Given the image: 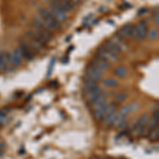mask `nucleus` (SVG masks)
I'll list each match as a JSON object with an SVG mask.
<instances>
[{"instance_id": "obj_11", "label": "nucleus", "mask_w": 159, "mask_h": 159, "mask_svg": "<svg viewBox=\"0 0 159 159\" xmlns=\"http://www.w3.org/2000/svg\"><path fill=\"white\" fill-rule=\"evenodd\" d=\"M104 93V91H103V89L101 88V87H99V86H97L96 88H93L92 90H90V91H88V92H86V100L88 102H92L93 100L96 99V98H98L99 96H101V95H103Z\"/></svg>"}, {"instance_id": "obj_20", "label": "nucleus", "mask_w": 159, "mask_h": 159, "mask_svg": "<svg viewBox=\"0 0 159 159\" xmlns=\"http://www.w3.org/2000/svg\"><path fill=\"white\" fill-rule=\"evenodd\" d=\"M104 87H108V88H115L119 85L118 81L115 79H105L103 80V82H102Z\"/></svg>"}, {"instance_id": "obj_4", "label": "nucleus", "mask_w": 159, "mask_h": 159, "mask_svg": "<svg viewBox=\"0 0 159 159\" xmlns=\"http://www.w3.org/2000/svg\"><path fill=\"white\" fill-rule=\"evenodd\" d=\"M48 11H49V13L51 14L53 17L56 18V20H57L58 22H64L67 20V13L63 11V10L60 9V7H57V5H52L51 7L49 8Z\"/></svg>"}, {"instance_id": "obj_6", "label": "nucleus", "mask_w": 159, "mask_h": 159, "mask_svg": "<svg viewBox=\"0 0 159 159\" xmlns=\"http://www.w3.org/2000/svg\"><path fill=\"white\" fill-rule=\"evenodd\" d=\"M97 54L101 55L102 57H104L105 60H107L108 62H117V60H119V57H118V55H117V54H115V53H112V52L108 51V50L106 49L104 46H100V47L98 48Z\"/></svg>"}, {"instance_id": "obj_30", "label": "nucleus", "mask_w": 159, "mask_h": 159, "mask_svg": "<svg viewBox=\"0 0 159 159\" xmlns=\"http://www.w3.org/2000/svg\"><path fill=\"white\" fill-rule=\"evenodd\" d=\"M154 22L156 24V26H158V24H159V13L158 12H156L154 15Z\"/></svg>"}, {"instance_id": "obj_9", "label": "nucleus", "mask_w": 159, "mask_h": 159, "mask_svg": "<svg viewBox=\"0 0 159 159\" xmlns=\"http://www.w3.org/2000/svg\"><path fill=\"white\" fill-rule=\"evenodd\" d=\"M19 50H20V53H21L22 57L27 58V60H32L33 58H34V53H33L32 50L30 49L29 45H27V44L20 41Z\"/></svg>"}, {"instance_id": "obj_15", "label": "nucleus", "mask_w": 159, "mask_h": 159, "mask_svg": "<svg viewBox=\"0 0 159 159\" xmlns=\"http://www.w3.org/2000/svg\"><path fill=\"white\" fill-rule=\"evenodd\" d=\"M115 116H116V112H106L103 117V125L106 127H109L112 125V121L115 119Z\"/></svg>"}, {"instance_id": "obj_13", "label": "nucleus", "mask_w": 159, "mask_h": 159, "mask_svg": "<svg viewBox=\"0 0 159 159\" xmlns=\"http://www.w3.org/2000/svg\"><path fill=\"white\" fill-rule=\"evenodd\" d=\"M107 105H108V103H105V104H102V105L97 106V107L93 108V117H95L96 120H102V119H103Z\"/></svg>"}, {"instance_id": "obj_21", "label": "nucleus", "mask_w": 159, "mask_h": 159, "mask_svg": "<svg viewBox=\"0 0 159 159\" xmlns=\"http://www.w3.org/2000/svg\"><path fill=\"white\" fill-rule=\"evenodd\" d=\"M131 112H133V105H129V104H127V105H124L122 108H121L120 112H119V115H121V116H124V117H127Z\"/></svg>"}, {"instance_id": "obj_7", "label": "nucleus", "mask_w": 159, "mask_h": 159, "mask_svg": "<svg viewBox=\"0 0 159 159\" xmlns=\"http://www.w3.org/2000/svg\"><path fill=\"white\" fill-rule=\"evenodd\" d=\"M85 72H86V76L90 77L91 80H93L96 82H99L100 80L102 79V74H103L100 69H98L97 67L95 66H91V65H89V66L87 67Z\"/></svg>"}, {"instance_id": "obj_17", "label": "nucleus", "mask_w": 159, "mask_h": 159, "mask_svg": "<svg viewBox=\"0 0 159 159\" xmlns=\"http://www.w3.org/2000/svg\"><path fill=\"white\" fill-rule=\"evenodd\" d=\"M110 41H112L116 46H118V48L121 50V51H125V50H127V46H126V44H125L124 39L120 38V37H118V36H114Z\"/></svg>"}, {"instance_id": "obj_27", "label": "nucleus", "mask_w": 159, "mask_h": 159, "mask_svg": "<svg viewBox=\"0 0 159 159\" xmlns=\"http://www.w3.org/2000/svg\"><path fill=\"white\" fill-rule=\"evenodd\" d=\"M145 125H148V128L153 129V128H155V127H156V126H158V122H157V121L155 120L154 118H152V119H148V122H146V124H145Z\"/></svg>"}, {"instance_id": "obj_25", "label": "nucleus", "mask_w": 159, "mask_h": 159, "mask_svg": "<svg viewBox=\"0 0 159 159\" xmlns=\"http://www.w3.org/2000/svg\"><path fill=\"white\" fill-rule=\"evenodd\" d=\"M150 139L152 141H155V140H158L159 139V128L158 126H156L155 128H153L150 133Z\"/></svg>"}, {"instance_id": "obj_2", "label": "nucleus", "mask_w": 159, "mask_h": 159, "mask_svg": "<svg viewBox=\"0 0 159 159\" xmlns=\"http://www.w3.org/2000/svg\"><path fill=\"white\" fill-rule=\"evenodd\" d=\"M146 34H148V24L145 21H140L138 24H136V32L133 37L136 41H143L146 37Z\"/></svg>"}, {"instance_id": "obj_31", "label": "nucleus", "mask_w": 159, "mask_h": 159, "mask_svg": "<svg viewBox=\"0 0 159 159\" xmlns=\"http://www.w3.org/2000/svg\"><path fill=\"white\" fill-rule=\"evenodd\" d=\"M153 118L155 119V120L158 122L159 121V112H158V110H156V112H154V114H153Z\"/></svg>"}, {"instance_id": "obj_5", "label": "nucleus", "mask_w": 159, "mask_h": 159, "mask_svg": "<svg viewBox=\"0 0 159 159\" xmlns=\"http://www.w3.org/2000/svg\"><path fill=\"white\" fill-rule=\"evenodd\" d=\"M26 36L27 38L30 41V44H29V47H30V49L32 50V52L34 53V52H39L43 48H45L46 46H44L43 44L41 43L39 41H37L36 38L34 37V35L32 34V32H28L26 33Z\"/></svg>"}, {"instance_id": "obj_16", "label": "nucleus", "mask_w": 159, "mask_h": 159, "mask_svg": "<svg viewBox=\"0 0 159 159\" xmlns=\"http://www.w3.org/2000/svg\"><path fill=\"white\" fill-rule=\"evenodd\" d=\"M104 47L106 48V49L108 50V51H110V52H112V53H115V54H117L118 55L119 53H121V50L119 49L118 48V46H116L115 45L114 43H112V41H106L105 43H104Z\"/></svg>"}, {"instance_id": "obj_12", "label": "nucleus", "mask_w": 159, "mask_h": 159, "mask_svg": "<svg viewBox=\"0 0 159 159\" xmlns=\"http://www.w3.org/2000/svg\"><path fill=\"white\" fill-rule=\"evenodd\" d=\"M9 65H10V53L9 52L0 53V71L8 70Z\"/></svg>"}, {"instance_id": "obj_28", "label": "nucleus", "mask_w": 159, "mask_h": 159, "mask_svg": "<svg viewBox=\"0 0 159 159\" xmlns=\"http://www.w3.org/2000/svg\"><path fill=\"white\" fill-rule=\"evenodd\" d=\"M148 119H150L148 115V114H144V115H142V116L140 117L139 120H138V122H139L140 124H142V125H145V124H146V122H148Z\"/></svg>"}, {"instance_id": "obj_26", "label": "nucleus", "mask_w": 159, "mask_h": 159, "mask_svg": "<svg viewBox=\"0 0 159 159\" xmlns=\"http://www.w3.org/2000/svg\"><path fill=\"white\" fill-rule=\"evenodd\" d=\"M127 99V95L125 92H121V93H118L116 97V103L115 104H118V103H122L123 101Z\"/></svg>"}, {"instance_id": "obj_19", "label": "nucleus", "mask_w": 159, "mask_h": 159, "mask_svg": "<svg viewBox=\"0 0 159 159\" xmlns=\"http://www.w3.org/2000/svg\"><path fill=\"white\" fill-rule=\"evenodd\" d=\"M33 22H34L36 29H38V30H48L47 27H46L45 21H44L43 18L39 17V16H36V17L33 18Z\"/></svg>"}, {"instance_id": "obj_32", "label": "nucleus", "mask_w": 159, "mask_h": 159, "mask_svg": "<svg viewBox=\"0 0 159 159\" xmlns=\"http://www.w3.org/2000/svg\"><path fill=\"white\" fill-rule=\"evenodd\" d=\"M145 12H146V10L145 9H141V10H139V12H138V16H141V15H143V14H145Z\"/></svg>"}, {"instance_id": "obj_23", "label": "nucleus", "mask_w": 159, "mask_h": 159, "mask_svg": "<svg viewBox=\"0 0 159 159\" xmlns=\"http://www.w3.org/2000/svg\"><path fill=\"white\" fill-rule=\"evenodd\" d=\"M123 122H126V117L124 116H121V115H117L115 116V119L112 121V126H118L120 123H123Z\"/></svg>"}, {"instance_id": "obj_8", "label": "nucleus", "mask_w": 159, "mask_h": 159, "mask_svg": "<svg viewBox=\"0 0 159 159\" xmlns=\"http://www.w3.org/2000/svg\"><path fill=\"white\" fill-rule=\"evenodd\" d=\"M21 60H22V55L20 53L19 48H17L12 53H10V65H12L13 67H18L21 64Z\"/></svg>"}, {"instance_id": "obj_10", "label": "nucleus", "mask_w": 159, "mask_h": 159, "mask_svg": "<svg viewBox=\"0 0 159 159\" xmlns=\"http://www.w3.org/2000/svg\"><path fill=\"white\" fill-rule=\"evenodd\" d=\"M131 31H133V26L131 24H125L120 30H118L117 34H118V37L122 39L129 38V37L131 38Z\"/></svg>"}, {"instance_id": "obj_24", "label": "nucleus", "mask_w": 159, "mask_h": 159, "mask_svg": "<svg viewBox=\"0 0 159 159\" xmlns=\"http://www.w3.org/2000/svg\"><path fill=\"white\" fill-rule=\"evenodd\" d=\"M133 131H135L136 134H139V135H142V134H143V131H145V125H142V124H140L139 122H137L135 125H134Z\"/></svg>"}, {"instance_id": "obj_18", "label": "nucleus", "mask_w": 159, "mask_h": 159, "mask_svg": "<svg viewBox=\"0 0 159 159\" xmlns=\"http://www.w3.org/2000/svg\"><path fill=\"white\" fill-rule=\"evenodd\" d=\"M91 105H92V107H97V106H100L102 105V104H105V103H108L107 102V97L105 96V93H103V95L99 96L98 98H96L95 100H93L92 102H90Z\"/></svg>"}, {"instance_id": "obj_14", "label": "nucleus", "mask_w": 159, "mask_h": 159, "mask_svg": "<svg viewBox=\"0 0 159 159\" xmlns=\"http://www.w3.org/2000/svg\"><path fill=\"white\" fill-rule=\"evenodd\" d=\"M98 82H96V81H93V80H91L90 77L88 76H85L84 79V91L85 92H88V91L92 90L93 88H96V87L98 86L97 85Z\"/></svg>"}, {"instance_id": "obj_29", "label": "nucleus", "mask_w": 159, "mask_h": 159, "mask_svg": "<svg viewBox=\"0 0 159 159\" xmlns=\"http://www.w3.org/2000/svg\"><path fill=\"white\" fill-rule=\"evenodd\" d=\"M157 35H158V33H157V30H152L150 32V38L151 39H155L157 37Z\"/></svg>"}, {"instance_id": "obj_3", "label": "nucleus", "mask_w": 159, "mask_h": 159, "mask_svg": "<svg viewBox=\"0 0 159 159\" xmlns=\"http://www.w3.org/2000/svg\"><path fill=\"white\" fill-rule=\"evenodd\" d=\"M90 65L91 66L97 67L98 69H100L101 71L103 70H107L108 68L110 67V64L107 60H105L104 57H102L101 55L96 53V55L93 56V58L90 60Z\"/></svg>"}, {"instance_id": "obj_1", "label": "nucleus", "mask_w": 159, "mask_h": 159, "mask_svg": "<svg viewBox=\"0 0 159 159\" xmlns=\"http://www.w3.org/2000/svg\"><path fill=\"white\" fill-rule=\"evenodd\" d=\"M38 13H39V15H41V17L43 18V20L45 21L46 27H47V29L50 32L60 30V22H58L57 20H56V18L53 17V16L49 13L48 10H45L44 8H41V9L38 10Z\"/></svg>"}, {"instance_id": "obj_22", "label": "nucleus", "mask_w": 159, "mask_h": 159, "mask_svg": "<svg viewBox=\"0 0 159 159\" xmlns=\"http://www.w3.org/2000/svg\"><path fill=\"white\" fill-rule=\"evenodd\" d=\"M114 74L118 77H124L127 74V70L124 67H117L114 70Z\"/></svg>"}, {"instance_id": "obj_33", "label": "nucleus", "mask_w": 159, "mask_h": 159, "mask_svg": "<svg viewBox=\"0 0 159 159\" xmlns=\"http://www.w3.org/2000/svg\"><path fill=\"white\" fill-rule=\"evenodd\" d=\"M54 65V60H51V64H50V68H49V72H48V75H50L51 74V68H52V66Z\"/></svg>"}, {"instance_id": "obj_34", "label": "nucleus", "mask_w": 159, "mask_h": 159, "mask_svg": "<svg viewBox=\"0 0 159 159\" xmlns=\"http://www.w3.org/2000/svg\"><path fill=\"white\" fill-rule=\"evenodd\" d=\"M92 159H98V158H97V157H93V158H92Z\"/></svg>"}]
</instances>
